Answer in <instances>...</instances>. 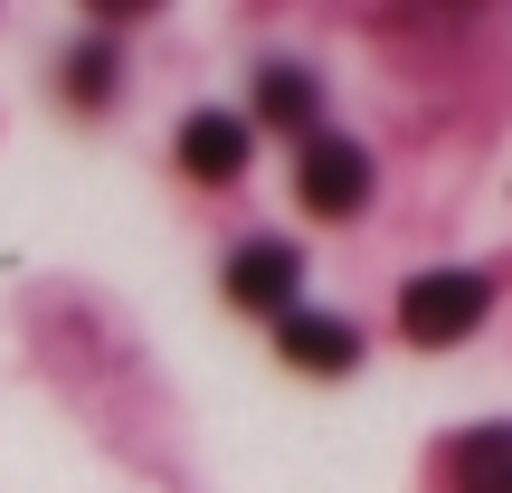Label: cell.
<instances>
[{
    "mask_svg": "<svg viewBox=\"0 0 512 493\" xmlns=\"http://www.w3.org/2000/svg\"><path fill=\"white\" fill-rule=\"evenodd\" d=\"M484 304H494V285H484L475 266H437V275H418V285L399 294V332L408 342H465V332L484 323Z\"/></svg>",
    "mask_w": 512,
    "mask_h": 493,
    "instance_id": "cell-1",
    "label": "cell"
},
{
    "mask_svg": "<svg viewBox=\"0 0 512 493\" xmlns=\"http://www.w3.org/2000/svg\"><path fill=\"white\" fill-rule=\"evenodd\" d=\"M361 200H370L361 143H342V133H304V209H313V219H351Z\"/></svg>",
    "mask_w": 512,
    "mask_h": 493,
    "instance_id": "cell-2",
    "label": "cell"
},
{
    "mask_svg": "<svg viewBox=\"0 0 512 493\" xmlns=\"http://www.w3.org/2000/svg\"><path fill=\"white\" fill-rule=\"evenodd\" d=\"M294 275H304V256L294 247H238L228 256V304H247V313H294Z\"/></svg>",
    "mask_w": 512,
    "mask_h": 493,
    "instance_id": "cell-3",
    "label": "cell"
},
{
    "mask_svg": "<svg viewBox=\"0 0 512 493\" xmlns=\"http://www.w3.org/2000/svg\"><path fill=\"white\" fill-rule=\"evenodd\" d=\"M181 171L190 181H238L247 171V124L238 114H190L181 124Z\"/></svg>",
    "mask_w": 512,
    "mask_h": 493,
    "instance_id": "cell-4",
    "label": "cell"
},
{
    "mask_svg": "<svg viewBox=\"0 0 512 493\" xmlns=\"http://www.w3.org/2000/svg\"><path fill=\"white\" fill-rule=\"evenodd\" d=\"M285 361L332 380V370L361 361V342H351V323H332V313H285Z\"/></svg>",
    "mask_w": 512,
    "mask_h": 493,
    "instance_id": "cell-5",
    "label": "cell"
},
{
    "mask_svg": "<svg viewBox=\"0 0 512 493\" xmlns=\"http://www.w3.org/2000/svg\"><path fill=\"white\" fill-rule=\"evenodd\" d=\"M256 114L285 124V133H313V124H323V95H313L304 67H266V76H256Z\"/></svg>",
    "mask_w": 512,
    "mask_h": 493,
    "instance_id": "cell-6",
    "label": "cell"
},
{
    "mask_svg": "<svg viewBox=\"0 0 512 493\" xmlns=\"http://www.w3.org/2000/svg\"><path fill=\"white\" fill-rule=\"evenodd\" d=\"M456 493H512V427H475L456 446Z\"/></svg>",
    "mask_w": 512,
    "mask_h": 493,
    "instance_id": "cell-7",
    "label": "cell"
},
{
    "mask_svg": "<svg viewBox=\"0 0 512 493\" xmlns=\"http://www.w3.org/2000/svg\"><path fill=\"white\" fill-rule=\"evenodd\" d=\"M67 95H76V105H105V95H114V48H105V38H86V48L67 57Z\"/></svg>",
    "mask_w": 512,
    "mask_h": 493,
    "instance_id": "cell-8",
    "label": "cell"
}]
</instances>
